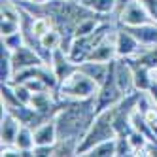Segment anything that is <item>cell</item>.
<instances>
[{
  "mask_svg": "<svg viewBox=\"0 0 157 157\" xmlns=\"http://www.w3.org/2000/svg\"><path fill=\"white\" fill-rule=\"evenodd\" d=\"M82 2H85V0H82Z\"/></svg>",
  "mask_w": 157,
  "mask_h": 157,
  "instance_id": "30",
  "label": "cell"
},
{
  "mask_svg": "<svg viewBox=\"0 0 157 157\" xmlns=\"http://www.w3.org/2000/svg\"><path fill=\"white\" fill-rule=\"evenodd\" d=\"M12 61H13V70L15 72H21V70H27V68H32V66H40V64H46L44 57L32 49L30 46L23 44L21 48H17L15 51H12ZM15 76V74H13Z\"/></svg>",
  "mask_w": 157,
  "mask_h": 157,
  "instance_id": "7",
  "label": "cell"
},
{
  "mask_svg": "<svg viewBox=\"0 0 157 157\" xmlns=\"http://www.w3.org/2000/svg\"><path fill=\"white\" fill-rule=\"evenodd\" d=\"M98 83L93 82L87 74H83L78 68L74 74H70L66 80L59 83L57 89V98H72V100H85L97 97Z\"/></svg>",
  "mask_w": 157,
  "mask_h": 157,
  "instance_id": "3",
  "label": "cell"
},
{
  "mask_svg": "<svg viewBox=\"0 0 157 157\" xmlns=\"http://www.w3.org/2000/svg\"><path fill=\"white\" fill-rule=\"evenodd\" d=\"M116 19H117V25H121V27H138V25L153 21L140 0H134V2H131L129 6H125L116 15Z\"/></svg>",
  "mask_w": 157,
  "mask_h": 157,
  "instance_id": "5",
  "label": "cell"
},
{
  "mask_svg": "<svg viewBox=\"0 0 157 157\" xmlns=\"http://www.w3.org/2000/svg\"><path fill=\"white\" fill-rule=\"evenodd\" d=\"M59 140V131H57V123L55 117L44 121L42 125L34 129V142L36 146H53Z\"/></svg>",
  "mask_w": 157,
  "mask_h": 157,
  "instance_id": "12",
  "label": "cell"
},
{
  "mask_svg": "<svg viewBox=\"0 0 157 157\" xmlns=\"http://www.w3.org/2000/svg\"><path fill=\"white\" fill-rule=\"evenodd\" d=\"M116 146H117L116 157H125V155L131 157V155H134V150H132L127 134H119V136H116Z\"/></svg>",
  "mask_w": 157,
  "mask_h": 157,
  "instance_id": "21",
  "label": "cell"
},
{
  "mask_svg": "<svg viewBox=\"0 0 157 157\" xmlns=\"http://www.w3.org/2000/svg\"><path fill=\"white\" fill-rule=\"evenodd\" d=\"M19 129H21V121L12 112L2 110V119H0V144H15Z\"/></svg>",
  "mask_w": 157,
  "mask_h": 157,
  "instance_id": "11",
  "label": "cell"
},
{
  "mask_svg": "<svg viewBox=\"0 0 157 157\" xmlns=\"http://www.w3.org/2000/svg\"><path fill=\"white\" fill-rule=\"evenodd\" d=\"M13 2H17V4H23V2H27V0H13Z\"/></svg>",
  "mask_w": 157,
  "mask_h": 157,
  "instance_id": "28",
  "label": "cell"
},
{
  "mask_svg": "<svg viewBox=\"0 0 157 157\" xmlns=\"http://www.w3.org/2000/svg\"><path fill=\"white\" fill-rule=\"evenodd\" d=\"M144 4V8L148 10V13L151 15L153 21H157V0H140Z\"/></svg>",
  "mask_w": 157,
  "mask_h": 157,
  "instance_id": "24",
  "label": "cell"
},
{
  "mask_svg": "<svg viewBox=\"0 0 157 157\" xmlns=\"http://www.w3.org/2000/svg\"><path fill=\"white\" fill-rule=\"evenodd\" d=\"M153 74H155V76H157V68H155V70H153Z\"/></svg>",
  "mask_w": 157,
  "mask_h": 157,
  "instance_id": "29",
  "label": "cell"
},
{
  "mask_svg": "<svg viewBox=\"0 0 157 157\" xmlns=\"http://www.w3.org/2000/svg\"><path fill=\"white\" fill-rule=\"evenodd\" d=\"M117 146H116V138H108L95 144L91 150H87L83 157H116Z\"/></svg>",
  "mask_w": 157,
  "mask_h": 157,
  "instance_id": "19",
  "label": "cell"
},
{
  "mask_svg": "<svg viewBox=\"0 0 157 157\" xmlns=\"http://www.w3.org/2000/svg\"><path fill=\"white\" fill-rule=\"evenodd\" d=\"M155 78H157V76H155Z\"/></svg>",
  "mask_w": 157,
  "mask_h": 157,
  "instance_id": "31",
  "label": "cell"
},
{
  "mask_svg": "<svg viewBox=\"0 0 157 157\" xmlns=\"http://www.w3.org/2000/svg\"><path fill=\"white\" fill-rule=\"evenodd\" d=\"M29 2H32V4H46V2H49V0H29Z\"/></svg>",
  "mask_w": 157,
  "mask_h": 157,
  "instance_id": "27",
  "label": "cell"
},
{
  "mask_svg": "<svg viewBox=\"0 0 157 157\" xmlns=\"http://www.w3.org/2000/svg\"><path fill=\"white\" fill-rule=\"evenodd\" d=\"M114 74H116V82L123 95H131L134 93V76H132V64L127 59H116L114 61Z\"/></svg>",
  "mask_w": 157,
  "mask_h": 157,
  "instance_id": "10",
  "label": "cell"
},
{
  "mask_svg": "<svg viewBox=\"0 0 157 157\" xmlns=\"http://www.w3.org/2000/svg\"><path fill=\"white\" fill-rule=\"evenodd\" d=\"M110 63H102V61H83V63L78 64V68H80L83 74H87L93 82H97L98 85H102L104 80H106V76H108V72H110Z\"/></svg>",
  "mask_w": 157,
  "mask_h": 157,
  "instance_id": "13",
  "label": "cell"
},
{
  "mask_svg": "<svg viewBox=\"0 0 157 157\" xmlns=\"http://www.w3.org/2000/svg\"><path fill=\"white\" fill-rule=\"evenodd\" d=\"M131 2H134V0H116V12H114V15H117L121 10L125 8V6H129Z\"/></svg>",
  "mask_w": 157,
  "mask_h": 157,
  "instance_id": "26",
  "label": "cell"
},
{
  "mask_svg": "<svg viewBox=\"0 0 157 157\" xmlns=\"http://www.w3.org/2000/svg\"><path fill=\"white\" fill-rule=\"evenodd\" d=\"M2 44H4L8 49L15 51L17 48H21V46L25 44V34H23V30H17V32H13V34L2 36Z\"/></svg>",
  "mask_w": 157,
  "mask_h": 157,
  "instance_id": "22",
  "label": "cell"
},
{
  "mask_svg": "<svg viewBox=\"0 0 157 157\" xmlns=\"http://www.w3.org/2000/svg\"><path fill=\"white\" fill-rule=\"evenodd\" d=\"M15 146L23 151V157H32V150H34V129L29 125H21L17 138H15Z\"/></svg>",
  "mask_w": 157,
  "mask_h": 157,
  "instance_id": "16",
  "label": "cell"
},
{
  "mask_svg": "<svg viewBox=\"0 0 157 157\" xmlns=\"http://www.w3.org/2000/svg\"><path fill=\"white\" fill-rule=\"evenodd\" d=\"M13 61H12V49H8L4 44H0V80L2 83H10L13 80Z\"/></svg>",
  "mask_w": 157,
  "mask_h": 157,
  "instance_id": "17",
  "label": "cell"
},
{
  "mask_svg": "<svg viewBox=\"0 0 157 157\" xmlns=\"http://www.w3.org/2000/svg\"><path fill=\"white\" fill-rule=\"evenodd\" d=\"M83 4L102 17H116V0H85Z\"/></svg>",
  "mask_w": 157,
  "mask_h": 157,
  "instance_id": "20",
  "label": "cell"
},
{
  "mask_svg": "<svg viewBox=\"0 0 157 157\" xmlns=\"http://www.w3.org/2000/svg\"><path fill=\"white\" fill-rule=\"evenodd\" d=\"M49 66L53 68L55 76H57V80H59V83L78 70V63H74V61L70 59V55L66 53L63 48H57V49L51 53Z\"/></svg>",
  "mask_w": 157,
  "mask_h": 157,
  "instance_id": "8",
  "label": "cell"
},
{
  "mask_svg": "<svg viewBox=\"0 0 157 157\" xmlns=\"http://www.w3.org/2000/svg\"><path fill=\"white\" fill-rule=\"evenodd\" d=\"M21 30V21H13V19H6L2 17V23H0V34L8 36V34H13V32Z\"/></svg>",
  "mask_w": 157,
  "mask_h": 157,
  "instance_id": "23",
  "label": "cell"
},
{
  "mask_svg": "<svg viewBox=\"0 0 157 157\" xmlns=\"http://www.w3.org/2000/svg\"><path fill=\"white\" fill-rule=\"evenodd\" d=\"M114 61H116V59H114ZM114 61L110 63V72H108V76H106L104 83L98 85V91H97V97H95V98H97V112L116 106L123 97H127V95H123V91L119 89V85H117V82H116Z\"/></svg>",
  "mask_w": 157,
  "mask_h": 157,
  "instance_id": "4",
  "label": "cell"
},
{
  "mask_svg": "<svg viewBox=\"0 0 157 157\" xmlns=\"http://www.w3.org/2000/svg\"><path fill=\"white\" fill-rule=\"evenodd\" d=\"M117 136V131L114 125V106L106 108V110H100L97 112V116L91 123V127L87 129L85 136L82 138V142L78 144V153L76 155H85L87 150H91L95 144L108 140V138H116Z\"/></svg>",
  "mask_w": 157,
  "mask_h": 157,
  "instance_id": "2",
  "label": "cell"
},
{
  "mask_svg": "<svg viewBox=\"0 0 157 157\" xmlns=\"http://www.w3.org/2000/svg\"><path fill=\"white\" fill-rule=\"evenodd\" d=\"M116 29L114 27L108 34L98 42V46L93 49V53L89 55L87 61H102V63H110L117 59V49H116Z\"/></svg>",
  "mask_w": 157,
  "mask_h": 157,
  "instance_id": "9",
  "label": "cell"
},
{
  "mask_svg": "<svg viewBox=\"0 0 157 157\" xmlns=\"http://www.w3.org/2000/svg\"><path fill=\"white\" fill-rule=\"evenodd\" d=\"M131 61L138 63L150 70H155L157 68V44L155 46H142V49L134 57H131Z\"/></svg>",
  "mask_w": 157,
  "mask_h": 157,
  "instance_id": "18",
  "label": "cell"
},
{
  "mask_svg": "<svg viewBox=\"0 0 157 157\" xmlns=\"http://www.w3.org/2000/svg\"><path fill=\"white\" fill-rule=\"evenodd\" d=\"M153 76H155V74H153ZM148 95H150L151 102H153V104H155V108H157V78H153V83H151V87H150Z\"/></svg>",
  "mask_w": 157,
  "mask_h": 157,
  "instance_id": "25",
  "label": "cell"
},
{
  "mask_svg": "<svg viewBox=\"0 0 157 157\" xmlns=\"http://www.w3.org/2000/svg\"><path fill=\"white\" fill-rule=\"evenodd\" d=\"M131 64H132V76H134V89L140 93H148L150 91V87L153 83V70L150 68H146V66L138 64V63H134L131 59H127Z\"/></svg>",
  "mask_w": 157,
  "mask_h": 157,
  "instance_id": "14",
  "label": "cell"
},
{
  "mask_svg": "<svg viewBox=\"0 0 157 157\" xmlns=\"http://www.w3.org/2000/svg\"><path fill=\"white\" fill-rule=\"evenodd\" d=\"M97 116V98L72 100L59 98V110L55 114V123L59 131V140H68L80 144L87 129Z\"/></svg>",
  "mask_w": 157,
  "mask_h": 157,
  "instance_id": "1",
  "label": "cell"
},
{
  "mask_svg": "<svg viewBox=\"0 0 157 157\" xmlns=\"http://www.w3.org/2000/svg\"><path fill=\"white\" fill-rule=\"evenodd\" d=\"M116 49H117L119 59H131L142 49V44L136 40V36L127 27L117 25V29H116Z\"/></svg>",
  "mask_w": 157,
  "mask_h": 157,
  "instance_id": "6",
  "label": "cell"
},
{
  "mask_svg": "<svg viewBox=\"0 0 157 157\" xmlns=\"http://www.w3.org/2000/svg\"><path fill=\"white\" fill-rule=\"evenodd\" d=\"M136 40L142 46H155L157 44V21H150V23H144L138 27H127Z\"/></svg>",
  "mask_w": 157,
  "mask_h": 157,
  "instance_id": "15",
  "label": "cell"
}]
</instances>
